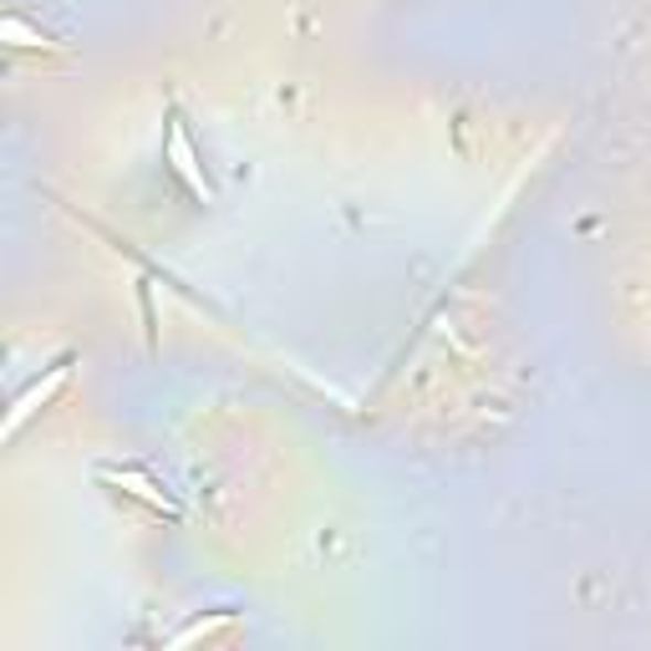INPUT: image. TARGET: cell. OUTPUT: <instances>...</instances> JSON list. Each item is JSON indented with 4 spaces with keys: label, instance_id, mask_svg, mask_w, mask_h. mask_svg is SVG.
Wrapping results in <instances>:
<instances>
[{
    "label": "cell",
    "instance_id": "obj_1",
    "mask_svg": "<svg viewBox=\"0 0 651 651\" xmlns=\"http://www.w3.org/2000/svg\"><path fill=\"white\" fill-rule=\"evenodd\" d=\"M169 163H173V173L189 183V194H194L199 204H209V179H204V169H199L194 148H189V132H183L179 113H169Z\"/></svg>",
    "mask_w": 651,
    "mask_h": 651
},
{
    "label": "cell",
    "instance_id": "obj_2",
    "mask_svg": "<svg viewBox=\"0 0 651 651\" xmlns=\"http://www.w3.org/2000/svg\"><path fill=\"white\" fill-rule=\"evenodd\" d=\"M66 377H72V356H62V362L52 366V377H46V382H31V387L21 392V397H15L11 417H6V438H15V433H21V423H26V417L36 413L41 403H52V397H56V387H62Z\"/></svg>",
    "mask_w": 651,
    "mask_h": 651
},
{
    "label": "cell",
    "instance_id": "obj_3",
    "mask_svg": "<svg viewBox=\"0 0 651 651\" xmlns=\"http://www.w3.org/2000/svg\"><path fill=\"white\" fill-rule=\"evenodd\" d=\"M113 479H118V483H128L132 494H138V499H148V504H153V509H169V514H173V504H169V499H163V494H158V489H153V483L143 479V473L122 469V473H113Z\"/></svg>",
    "mask_w": 651,
    "mask_h": 651
}]
</instances>
